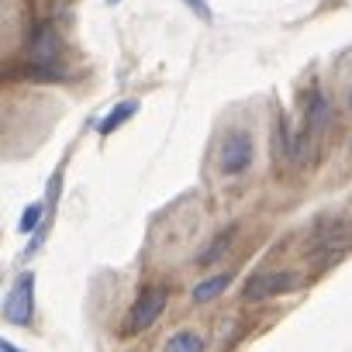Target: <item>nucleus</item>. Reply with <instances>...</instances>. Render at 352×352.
Masks as SVG:
<instances>
[{"instance_id":"20e7f679","label":"nucleus","mask_w":352,"mask_h":352,"mask_svg":"<svg viewBox=\"0 0 352 352\" xmlns=\"http://www.w3.org/2000/svg\"><path fill=\"white\" fill-rule=\"evenodd\" d=\"M35 314V273H21L4 297V321L8 324H28Z\"/></svg>"},{"instance_id":"2eb2a0df","label":"nucleus","mask_w":352,"mask_h":352,"mask_svg":"<svg viewBox=\"0 0 352 352\" xmlns=\"http://www.w3.org/2000/svg\"><path fill=\"white\" fill-rule=\"evenodd\" d=\"M107 4H121V0H107Z\"/></svg>"},{"instance_id":"1a4fd4ad","label":"nucleus","mask_w":352,"mask_h":352,"mask_svg":"<svg viewBox=\"0 0 352 352\" xmlns=\"http://www.w3.org/2000/svg\"><path fill=\"white\" fill-rule=\"evenodd\" d=\"M42 218H45V208H42V204H28V208H25V214H21V221H18V232H21V235L38 232Z\"/></svg>"},{"instance_id":"ddd939ff","label":"nucleus","mask_w":352,"mask_h":352,"mask_svg":"<svg viewBox=\"0 0 352 352\" xmlns=\"http://www.w3.org/2000/svg\"><path fill=\"white\" fill-rule=\"evenodd\" d=\"M0 349H4V352H21V349H18L14 342H0Z\"/></svg>"},{"instance_id":"4468645a","label":"nucleus","mask_w":352,"mask_h":352,"mask_svg":"<svg viewBox=\"0 0 352 352\" xmlns=\"http://www.w3.org/2000/svg\"><path fill=\"white\" fill-rule=\"evenodd\" d=\"M349 111H352V87H349Z\"/></svg>"},{"instance_id":"0eeeda50","label":"nucleus","mask_w":352,"mask_h":352,"mask_svg":"<svg viewBox=\"0 0 352 352\" xmlns=\"http://www.w3.org/2000/svg\"><path fill=\"white\" fill-rule=\"evenodd\" d=\"M228 283H232V273H214V276H208L204 283L194 287V304H208V300H214L218 294L228 290Z\"/></svg>"},{"instance_id":"f03ea898","label":"nucleus","mask_w":352,"mask_h":352,"mask_svg":"<svg viewBox=\"0 0 352 352\" xmlns=\"http://www.w3.org/2000/svg\"><path fill=\"white\" fill-rule=\"evenodd\" d=\"M294 287H300V276L294 270H259L245 280L242 294H245V300H266V297L290 294Z\"/></svg>"},{"instance_id":"6e6552de","label":"nucleus","mask_w":352,"mask_h":352,"mask_svg":"<svg viewBox=\"0 0 352 352\" xmlns=\"http://www.w3.org/2000/svg\"><path fill=\"white\" fill-rule=\"evenodd\" d=\"M131 114H138V100H124V104H118V107L97 124V131H100V135H111V131H118V124H124Z\"/></svg>"},{"instance_id":"7ed1b4c3","label":"nucleus","mask_w":352,"mask_h":352,"mask_svg":"<svg viewBox=\"0 0 352 352\" xmlns=\"http://www.w3.org/2000/svg\"><path fill=\"white\" fill-rule=\"evenodd\" d=\"M166 300H169L166 287H145V290L135 297L131 311H128L124 331H145V328H152V324L159 321V314L166 311Z\"/></svg>"},{"instance_id":"423d86ee","label":"nucleus","mask_w":352,"mask_h":352,"mask_svg":"<svg viewBox=\"0 0 352 352\" xmlns=\"http://www.w3.org/2000/svg\"><path fill=\"white\" fill-rule=\"evenodd\" d=\"M162 352H204V338L190 328H180V331H173L162 345Z\"/></svg>"},{"instance_id":"f8f14e48","label":"nucleus","mask_w":352,"mask_h":352,"mask_svg":"<svg viewBox=\"0 0 352 352\" xmlns=\"http://www.w3.org/2000/svg\"><path fill=\"white\" fill-rule=\"evenodd\" d=\"M184 4H187V8H190V11L201 18V21H211V11H208V4H204V0H184Z\"/></svg>"},{"instance_id":"9d476101","label":"nucleus","mask_w":352,"mask_h":352,"mask_svg":"<svg viewBox=\"0 0 352 352\" xmlns=\"http://www.w3.org/2000/svg\"><path fill=\"white\" fill-rule=\"evenodd\" d=\"M321 228H324V232H321L318 245H331V242H342V239H349V225H345V221H338V218H328Z\"/></svg>"},{"instance_id":"39448f33","label":"nucleus","mask_w":352,"mask_h":352,"mask_svg":"<svg viewBox=\"0 0 352 352\" xmlns=\"http://www.w3.org/2000/svg\"><path fill=\"white\" fill-rule=\"evenodd\" d=\"M328 114H331V111H328V97L314 90V94L307 97V118H304V121H307V131H311V135H321L324 124H328Z\"/></svg>"},{"instance_id":"f257e3e1","label":"nucleus","mask_w":352,"mask_h":352,"mask_svg":"<svg viewBox=\"0 0 352 352\" xmlns=\"http://www.w3.org/2000/svg\"><path fill=\"white\" fill-rule=\"evenodd\" d=\"M256 159V138L252 131L245 128H235V131H225L221 142H218V169L225 176H242Z\"/></svg>"},{"instance_id":"9b49d317","label":"nucleus","mask_w":352,"mask_h":352,"mask_svg":"<svg viewBox=\"0 0 352 352\" xmlns=\"http://www.w3.org/2000/svg\"><path fill=\"white\" fill-rule=\"evenodd\" d=\"M232 235H235V228H228V232H225V235H221L218 242H211V245H208V249L201 252V266H211L214 259H221V252H225V249L232 245Z\"/></svg>"}]
</instances>
